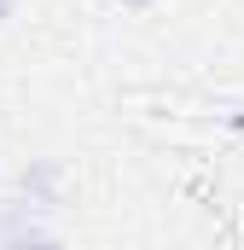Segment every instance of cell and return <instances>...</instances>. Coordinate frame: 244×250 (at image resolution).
Wrapping results in <instances>:
<instances>
[{
  "mask_svg": "<svg viewBox=\"0 0 244 250\" xmlns=\"http://www.w3.org/2000/svg\"><path fill=\"white\" fill-rule=\"evenodd\" d=\"M12 6H18V0H0V23H6V18H12Z\"/></svg>",
  "mask_w": 244,
  "mask_h": 250,
  "instance_id": "3",
  "label": "cell"
},
{
  "mask_svg": "<svg viewBox=\"0 0 244 250\" xmlns=\"http://www.w3.org/2000/svg\"><path fill=\"white\" fill-rule=\"evenodd\" d=\"M122 6H151V0H122Z\"/></svg>",
  "mask_w": 244,
  "mask_h": 250,
  "instance_id": "5",
  "label": "cell"
},
{
  "mask_svg": "<svg viewBox=\"0 0 244 250\" xmlns=\"http://www.w3.org/2000/svg\"><path fill=\"white\" fill-rule=\"evenodd\" d=\"M227 123H233V128H239V134H244V111H233V117H227Z\"/></svg>",
  "mask_w": 244,
  "mask_h": 250,
  "instance_id": "4",
  "label": "cell"
},
{
  "mask_svg": "<svg viewBox=\"0 0 244 250\" xmlns=\"http://www.w3.org/2000/svg\"><path fill=\"white\" fill-rule=\"evenodd\" d=\"M0 250H64V239H53V233H35V227H29V233H12Z\"/></svg>",
  "mask_w": 244,
  "mask_h": 250,
  "instance_id": "2",
  "label": "cell"
},
{
  "mask_svg": "<svg viewBox=\"0 0 244 250\" xmlns=\"http://www.w3.org/2000/svg\"><path fill=\"white\" fill-rule=\"evenodd\" d=\"M18 187H23L29 204H59V163H47V157H41V163H29Z\"/></svg>",
  "mask_w": 244,
  "mask_h": 250,
  "instance_id": "1",
  "label": "cell"
}]
</instances>
